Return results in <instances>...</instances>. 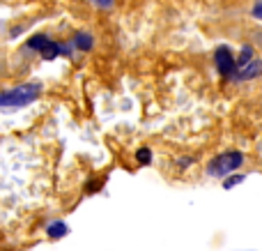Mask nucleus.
<instances>
[{
    "label": "nucleus",
    "mask_w": 262,
    "mask_h": 251,
    "mask_svg": "<svg viewBox=\"0 0 262 251\" xmlns=\"http://www.w3.org/2000/svg\"><path fill=\"white\" fill-rule=\"evenodd\" d=\"M136 159H138V164H149V161H152V150H149V148H138V150H136Z\"/></svg>",
    "instance_id": "10"
},
{
    "label": "nucleus",
    "mask_w": 262,
    "mask_h": 251,
    "mask_svg": "<svg viewBox=\"0 0 262 251\" xmlns=\"http://www.w3.org/2000/svg\"><path fill=\"white\" fill-rule=\"evenodd\" d=\"M251 60H253V49H251V46H244L242 53H239V58H237V65H239V67H246Z\"/></svg>",
    "instance_id": "9"
},
{
    "label": "nucleus",
    "mask_w": 262,
    "mask_h": 251,
    "mask_svg": "<svg viewBox=\"0 0 262 251\" xmlns=\"http://www.w3.org/2000/svg\"><path fill=\"white\" fill-rule=\"evenodd\" d=\"M251 14H253L255 18H260V21H262V3H258V5H255V7L251 9Z\"/></svg>",
    "instance_id": "13"
},
{
    "label": "nucleus",
    "mask_w": 262,
    "mask_h": 251,
    "mask_svg": "<svg viewBox=\"0 0 262 251\" xmlns=\"http://www.w3.org/2000/svg\"><path fill=\"white\" fill-rule=\"evenodd\" d=\"M39 53H41V58L44 60H55L60 55V44L58 41H53V39H49V44H46Z\"/></svg>",
    "instance_id": "7"
},
{
    "label": "nucleus",
    "mask_w": 262,
    "mask_h": 251,
    "mask_svg": "<svg viewBox=\"0 0 262 251\" xmlns=\"http://www.w3.org/2000/svg\"><path fill=\"white\" fill-rule=\"evenodd\" d=\"M46 44H49V37L46 35H32L30 39H28V46H30V49H37V51H41Z\"/></svg>",
    "instance_id": "8"
},
{
    "label": "nucleus",
    "mask_w": 262,
    "mask_h": 251,
    "mask_svg": "<svg viewBox=\"0 0 262 251\" xmlns=\"http://www.w3.org/2000/svg\"><path fill=\"white\" fill-rule=\"evenodd\" d=\"M214 60H216V67L223 76H235L237 74V58L230 53L228 46H219L216 53H214Z\"/></svg>",
    "instance_id": "3"
},
{
    "label": "nucleus",
    "mask_w": 262,
    "mask_h": 251,
    "mask_svg": "<svg viewBox=\"0 0 262 251\" xmlns=\"http://www.w3.org/2000/svg\"><path fill=\"white\" fill-rule=\"evenodd\" d=\"M244 164V155L237 150L223 152V155H216L212 161L207 164V173L212 178H228V175L237 173V169Z\"/></svg>",
    "instance_id": "2"
},
{
    "label": "nucleus",
    "mask_w": 262,
    "mask_h": 251,
    "mask_svg": "<svg viewBox=\"0 0 262 251\" xmlns=\"http://www.w3.org/2000/svg\"><path fill=\"white\" fill-rule=\"evenodd\" d=\"M39 92H41L39 83H21V86L9 88V90L3 92L0 106H3V109H18V106L32 104V101L39 97Z\"/></svg>",
    "instance_id": "1"
},
{
    "label": "nucleus",
    "mask_w": 262,
    "mask_h": 251,
    "mask_svg": "<svg viewBox=\"0 0 262 251\" xmlns=\"http://www.w3.org/2000/svg\"><path fill=\"white\" fill-rule=\"evenodd\" d=\"M260 74H262V60L255 58V60H251L246 67H242L235 78H239V81H251V78L260 76Z\"/></svg>",
    "instance_id": "4"
},
{
    "label": "nucleus",
    "mask_w": 262,
    "mask_h": 251,
    "mask_svg": "<svg viewBox=\"0 0 262 251\" xmlns=\"http://www.w3.org/2000/svg\"><path fill=\"white\" fill-rule=\"evenodd\" d=\"M239 182H244V175H242V173H232L230 178H226V182H223V189H232V187H237Z\"/></svg>",
    "instance_id": "11"
},
{
    "label": "nucleus",
    "mask_w": 262,
    "mask_h": 251,
    "mask_svg": "<svg viewBox=\"0 0 262 251\" xmlns=\"http://www.w3.org/2000/svg\"><path fill=\"white\" fill-rule=\"evenodd\" d=\"M46 233H49V238H64V235L69 233L67 224H62V221H53V224H49V228H46Z\"/></svg>",
    "instance_id": "5"
},
{
    "label": "nucleus",
    "mask_w": 262,
    "mask_h": 251,
    "mask_svg": "<svg viewBox=\"0 0 262 251\" xmlns=\"http://www.w3.org/2000/svg\"><path fill=\"white\" fill-rule=\"evenodd\" d=\"M74 44L81 51H90L95 39H92V35H88V32H76V35H74Z\"/></svg>",
    "instance_id": "6"
},
{
    "label": "nucleus",
    "mask_w": 262,
    "mask_h": 251,
    "mask_svg": "<svg viewBox=\"0 0 262 251\" xmlns=\"http://www.w3.org/2000/svg\"><path fill=\"white\" fill-rule=\"evenodd\" d=\"M113 3H115V0H95V5H97V7H101V9H111V7H113Z\"/></svg>",
    "instance_id": "12"
}]
</instances>
